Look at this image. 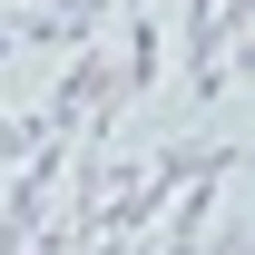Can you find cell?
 Wrapping results in <instances>:
<instances>
[{"label": "cell", "mask_w": 255, "mask_h": 255, "mask_svg": "<svg viewBox=\"0 0 255 255\" xmlns=\"http://www.w3.org/2000/svg\"><path fill=\"white\" fill-rule=\"evenodd\" d=\"M89 255H147V236H98Z\"/></svg>", "instance_id": "6da1fadb"}]
</instances>
